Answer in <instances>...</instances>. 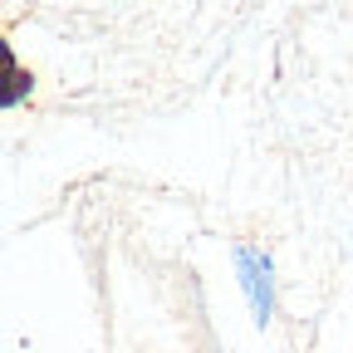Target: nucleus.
I'll return each instance as SVG.
<instances>
[{
  "label": "nucleus",
  "mask_w": 353,
  "mask_h": 353,
  "mask_svg": "<svg viewBox=\"0 0 353 353\" xmlns=\"http://www.w3.org/2000/svg\"><path fill=\"white\" fill-rule=\"evenodd\" d=\"M231 265H236L241 299L250 309V324L270 329V319H275V260H270V250H260L250 241H236L231 245Z\"/></svg>",
  "instance_id": "f257e3e1"
},
{
  "label": "nucleus",
  "mask_w": 353,
  "mask_h": 353,
  "mask_svg": "<svg viewBox=\"0 0 353 353\" xmlns=\"http://www.w3.org/2000/svg\"><path fill=\"white\" fill-rule=\"evenodd\" d=\"M30 83H34L30 74H20V69L10 74V88H6V99H0V103H6V113H10V108H20V99H30Z\"/></svg>",
  "instance_id": "f03ea898"
}]
</instances>
